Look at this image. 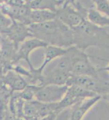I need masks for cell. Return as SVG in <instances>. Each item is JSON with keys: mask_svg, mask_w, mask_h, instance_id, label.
I'll return each instance as SVG.
<instances>
[{"mask_svg": "<svg viewBox=\"0 0 109 120\" xmlns=\"http://www.w3.org/2000/svg\"><path fill=\"white\" fill-rule=\"evenodd\" d=\"M86 19L93 25L100 28L109 26V18L98 12L96 8H87Z\"/></svg>", "mask_w": 109, "mask_h": 120, "instance_id": "cell-11", "label": "cell"}, {"mask_svg": "<svg viewBox=\"0 0 109 120\" xmlns=\"http://www.w3.org/2000/svg\"><path fill=\"white\" fill-rule=\"evenodd\" d=\"M38 86H27L20 93V97L27 101H32V98L35 97V94L38 89Z\"/></svg>", "mask_w": 109, "mask_h": 120, "instance_id": "cell-16", "label": "cell"}, {"mask_svg": "<svg viewBox=\"0 0 109 120\" xmlns=\"http://www.w3.org/2000/svg\"><path fill=\"white\" fill-rule=\"evenodd\" d=\"M5 33L16 45L22 44L27 38H33L28 26L14 20L12 25Z\"/></svg>", "mask_w": 109, "mask_h": 120, "instance_id": "cell-6", "label": "cell"}, {"mask_svg": "<svg viewBox=\"0 0 109 120\" xmlns=\"http://www.w3.org/2000/svg\"><path fill=\"white\" fill-rule=\"evenodd\" d=\"M70 47L68 48H64L55 46V45H48L45 48L44 62L39 69L42 71L43 69L48 64L51 63L52 61L55 60L58 58L66 54L70 50Z\"/></svg>", "mask_w": 109, "mask_h": 120, "instance_id": "cell-9", "label": "cell"}, {"mask_svg": "<svg viewBox=\"0 0 109 120\" xmlns=\"http://www.w3.org/2000/svg\"><path fill=\"white\" fill-rule=\"evenodd\" d=\"M71 75H84L93 77L100 79L98 73V67H95L89 60V58L85 51L78 48L75 45L71 46L70 51Z\"/></svg>", "mask_w": 109, "mask_h": 120, "instance_id": "cell-2", "label": "cell"}, {"mask_svg": "<svg viewBox=\"0 0 109 120\" xmlns=\"http://www.w3.org/2000/svg\"><path fill=\"white\" fill-rule=\"evenodd\" d=\"M65 1H27V6L32 10H50L56 12L57 10L64 4Z\"/></svg>", "mask_w": 109, "mask_h": 120, "instance_id": "cell-10", "label": "cell"}, {"mask_svg": "<svg viewBox=\"0 0 109 120\" xmlns=\"http://www.w3.org/2000/svg\"><path fill=\"white\" fill-rule=\"evenodd\" d=\"M96 9L98 12L109 18V1L106 0H97L93 1Z\"/></svg>", "mask_w": 109, "mask_h": 120, "instance_id": "cell-17", "label": "cell"}, {"mask_svg": "<svg viewBox=\"0 0 109 120\" xmlns=\"http://www.w3.org/2000/svg\"><path fill=\"white\" fill-rule=\"evenodd\" d=\"M5 82L14 91H23L27 86L25 80L15 71H9L7 73Z\"/></svg>", "mask_w": 109, "mask_h": 120, "instance_id": "cell-13", "label": "cell"}, {"mask_svg": "<svg viewBox=\"0 0 109 120\" xmlns=\"http://www.w3.org/2000/svg\"><path fill=\"white\" fill-rule=\"evenodd\" d=\"M55 19L56 13L50 10H32L29 15V25L32 24L44 23Z\"/></svg>", "mask_w": 109, "mask_h": 120, "instance_id": "cell-12", "label": "cell"}, {"mask_svg": "<svg viewBox=\"0 0 109 120\" xmlns=\"http://www.w3.org/2000/svg\"><path fill=\"white\" fill-rule=\"evenodd\" d=\"M68 87L79 86L102 96L109 94V86L106 82L93 77L71 75L65 84Z\"/></svg>", "mask_w": 109, "mask_h": 120, "instance_id": "cell-3", "label": "cell"}, {"mask_svg": "<svg viewBox=\"0 0 109 120\" xmlns=\"http://www.w3.org/2000/svg\"><path fill=\"white\" fill-rule=\"evenodd\" d=\"M103 98H105V99H106V101H108L109 102V94L106 95V96H104Z\"/></svg>", "mask_w": 109, "mask_h": 120, "instance_id": "cell-20", "label": "cell"}, {"mask_svg": "<svg viewBox=\"0 0 109 120\" xmlns=\"http://www.w3.org/2000/svg\"><path fill=\"white\" fill-rule=\"evenodd\" d=\"M13 20L10 16L0 11V32L6 33L12 25Z\"/></svg>", "mask_w": 109, "mask_h": 120, "instance_id": "cell-15", "label": "cell"}, {"mask_svg": "<svg viewBox=\"0 0 109 120\" xmlns=\"http://www.w3.org/2000/svg\"><path fill=\"white\" fill-rule=\"evenodd\" d=\"M67 92L69 93L72 97L80 101H82L87 98H93L98 95L88 90L75 86L68 87Z\"/></svg>", "mask_w": 109, "mask_h": 120, "instance_id": "cell-14", "label": "cell"}, {"mask_svg": "<svg viewBox=\"0 0 109 120\" xmlns=\"http://www.w3.org/2000/svg\"><path fill=\"white\" fill-rule=\"evenodd\" d=\"M48 45L46 43L40 40L35 38L26 39L20 45L19 48L17 52V59H23L25 60L29 64L31 71H33L34 68L32 67L29 60V55L33 50L40 48H46Z\"/></svg>", "mask_w": 109, "mask_h": 120, "instance_id": "cell-7", "label": "cell"}, {"mask_svg": "<svg viewBox=\"0 0 109 120\" xmlns=\"http://www.w3.org/2000/svg\"><path fill=\"white\" fill-rule=\"evenodd\" d=\"M60 113L58 111H55L52 113L49 114L46 116H45L44 117L40 119V120H57V116Z\"/></svg>", "mask_w": 109, "mask_h": 120, "instance_id": "cell-18", "label": "cell"}, {"mask_svg": "<svg viewBox=\"0 0 109 120\" xmlns=\"http://www.w3.org/2000/svg\"><path fill=\"white\" fill-rule=\"evenodd\" d=\"M102 98V96L97 95L91 98L85 99L72 106L70 120H83L85 115L97 102Z\"/></svg>", "mask_w": 109, "mask_h": 120, "instance_id": "cell-8", "label": "cell"}, {"mask_svg": "<svg viewBox=\"0 0 109 120\" xmlns=\"http://www.w3.org/2000/svg\"><path fill=\"white\" fill-rule=\"evenodd\" d=\"M68 87L57 85H46L39 86L35 94L36 101L43 103H57L64 97Z\"/></svg>", "mask_w": 109, "mask_h": 120, "instance_id": "cell-5", "label": "cell"}, {"mask_svg": "<svg viewBox=\"0 0 109 120\" xmlns=\"http://www.w3.org/2000/svg\"><path fill=\"white\" fill-rule=\"evenodd\" d=\"M108 62H109V65H107L106 67H98V71L99 72H101V71H109V60H106ZM107 83V84L109 86V82H106Z\"/></svg>", "mask_w": 109, "mask_h": 120, "instance_id": "cell-19", "label": "cell"}, {"mask_svg": "<svg viewBox=\"0 0 109 120\" xmlns=\"http://www.w3.org/2000/svg\"><path fill=\"white\" fill-rule=\"evenodd\" d=\"M28 26L33 38L48 45L61 48L74 45L73 31L58 19L41 24H32Z\"/></svg>", "mask_w": 109, "mask_h": 120, "instance_id": "cell-1", "label": "cell"}, {"mask_svg": "<svg viewBox=\"0 0 109 120\" xmlns=\"http://www.w3.org/2000/svg\"><path fill=\"white\" fill-rule=\"evenodd\" d=\"M55 13L56 19L72 30L78 26L86 19L74 7L71 1H65Z\"/></svg>", "mask_w": 109, "mask_h": 120, "instance_id": "cell-4", "label": "cell"}]
</instances>
